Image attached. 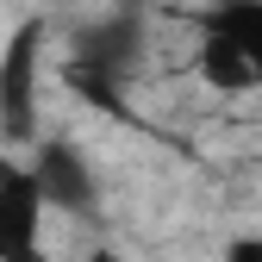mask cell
<instances>
[{"instance_id":"9","label":"cell","mask_w":262,"mask_h":262,"mask_svg":"<svg viewBox=\"0 0 262 262\" xmlns=\"http://www.w3.org/2000/svg\"><path fill=\"white\" fill-rule=\"evenodd\" d=\"M219 7H250V0H219Z\"/></svg>"},{"instance_id":"2","label":"cell","mask_w":262,"mask_h":262,"mask_svg":"<svg viewBox=\"0 0 262 262\" xmlns=\"http://www.w3.org/2000/svg\"><path fill=\"white\" fill-rule=\"evenodd\" d=\"M31 181H38L44 206H62V212H88V206H94V175H88V162H81L69 144H44Z\"/></svg>"},{"instance_id":"4","label":"cell","mask_w":262,"mask_h":262,"mask_svg":"<svg viewBox=\"0 0 262 262\" xmlns=\"http://www.w3.org/2000/svg\"><path fill=\"white\" fill-rule=\"evenodd\" d=\"M75 62H88V69H100V75H125L131 62H138V13L131 19H106V25H94L88 38H81V56Z\"/></svg>"},{"instance_id":"8","label":"cell","mask_w":262,"mask_h":262,"mask_svg":"<svg viewBox=\"0 0 262 262\" xmlns=\"http://www.w3.org/2000/svg\"><path fill=\"white\" fill-rule=\"evenodd\" d=\"M88 262H119V256H113V250H94V256H88Z\"/></svg>"},{"instance_id":"3","label":"cell","mask_w":262,"mask_h":262,"mask_svg":"<svg viewBox=\"0 0 262 262\" xmlns=\"http://www.w3.org/2000/svg\"><path fill=\"white\" fill-rule=\"evenodd\" d=\"M38 212H44L38 181L0 187V262H44V250H38Z\"/></svg>"},{"instance_id":"6","label":"cell","mask_w":262,"mask_h":262,"mask_svg":"<svg viewBox=\"0 0 262 262\" xmlns=\"http://www.w3.org/2000/svg\"><path fill=\"white\" fill-rule=\"evenodd\" d=\"M206 31H225L231 44H244V56L256 62V75H262V0H250V7H219V19Z\"/></svg>"},{"instance_id":"1","label":"cell","mask_w":262,"mask_h":262,"mask_svg":"<svg viewBox=\"0 0 262 262\" xmlns=\"http://www.w3.org/2000/svg\"><path fill=\"white\" fill-rule=\"evenodd\" d=\"M38 44H44V25L31 19L7 38V56H0V131L7 138H31V75H38Z\"/></svg>"},{"instance_id":"7","label":"cell","mask_w":262,"mask_h":262,"mask_svg":"<svg viewBox=\"0 0 262 262\" xmlns=\"http://www.w3.org/2000/svg\"><path fill=\"white\" fill-rule=\"evenodd\" d=\"M225 262H262V237H237L225 250Z\"/></svg>"},{"instance_id":"5","label":"cell","mask_w":262,"mask_h":262,"mask_svg":"<svg viewBox=\"0 0 262 262\" xmlns=\"http://www.w3.org/2000/svg\"><path fill=\"white\" fill-rule=\"evenodd\" d=\"M200 75H206L212 88H225V94H237V88H256V81H262L256 62L244 56V44H231L225 31H206V44H200Z\"/></svg>"}]
</instances>
